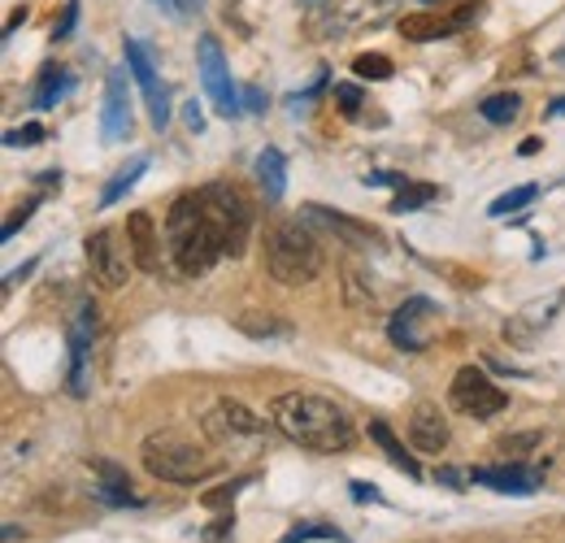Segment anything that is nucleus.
Masks as SVG:
<instances>
[{
  "label": "nucleus",
  "instance_id": "nucleus-43",
  "mask_svg": "<svg viewBox=\"0 0 565 543\" xmlns=\"http://www.w3.org/2000/svg\"><path fill=\"white\" fill-rule=\"evenodd\" d=\"M548 118H565V96H557V100H553V109H548Z\"/></svg>",
  "mask_w": 565,
  "mask_h": 543
},
{
  "label": "nucleus",
  "instance_id": "nucleus-32",
  "mask_svg": "<svg viewBox=\"0 0 565 543\" xmlns=\"http://www.w3.org/2000/svg\"><path fill=\"white\" fill-rule=\"evenodd\" d=\"M35 204H40V201H22L13 213H9V222H4V239H13V235H18V226H22V222L35 213Z\"/></svg>",
  "mask_w": 565,
  "mask_h": 543
},
{
  "label": "nucleus",
  "instance_id": "nucleus-20",
  "mask_svg": "<svg viewBox=\"0 0 565 543\" xmlns=\"http://www.w3.org/2000/svg\"><path fill=\"white\" fill-rule=\"evenodd\" d=\"M235 331L248 340H291V322H282L279 313H262V309L235 313Z\"/></svg>",
  "mask_w": 565,
  "mask_h": 543
},
{
  "label": "nucleus",
  "instance_id": "nucleus-37",
  "mask_svg": "<svg viewBox=\"0 0 565 543\" xmlns=\"http://www.w3.org/2000/svg\"><path fill=\"white\" fill-rule=\"evenodd\" d=\"M349 487H353L356 500H374V504H383V496H379V491H374L370 482H349Z\"/></svg>",
  "mask_w": 565,
  "mask_h": 543
},
{
  "label": "nucleus",
  "instance_id": "nucleus-40",
  "mask_svg": "<svg viewBox=\"0 0 565 543\" xmlns=\"http://www.w3.org/2000/svg\"><path fill=\"white\" fill-rule=\"evenodd\" d=\"M22 22H26V4H22V9H13V13H9V22H4V35H13V31H18V26H22Z\"/></svg>",
  "mask_w": 565,
  "mask_h": 543
},
{
  "label": "nucleus",
  "instance_id": "nucleus-29",
  "mask_svg": "<svg viewBox=\"0 0 565 543\" xmlns=\"http://www.w3.org/2000/svg\"><path fill=\"white\" fill-rule=\"evenodd\" d=\"M540 430H522V435H504V439H495V453H504V457H522L526 448H540Z\"/></svg>",
  "mask_w": 565,
  "mask_h": 543
},
{
  "label": "nucleus",
  "instance_id": "nucleus-12",
  "mask_svg": "<svg viewBox=\"0 0 565 543\" xmlns=\"http://www.w3.org/2000/svg\"><path fill=\"white\" fill-rule=\"evenodd\" d=\"M430 318H435V305H430L426 296H414V300H405V305L392 313L387 336H392V343H396L401 352H423L426 348L423 322H430Z\"/></svg>",
  "mask_w": 565,
  "mask_h": 543
},
{
  "label": "nucleus",
  "instance_id": "nucleus-36",
  "mask_svg": "<svg viewBox=\"0 0 565 543\" xmlns=\"http://www.w3.org/2000/svg\"><path fill=\"white\" fill-rule=\"evenodd\" d=\"M244 109H248V114H262V109H266L262 87H244Z\"/></svg>",
  "mask_w": 565,
  "mask_h": 543
},
{
  "label": "nucleus",
  "instance_id": "nucleus-22",
  "mask_svg": "<svg viewBox=\"0 0 565 543\" xmlns=\"http://www.w3.org/2000/svg\"><path fill=\"white\" fill-rule=\"evenodd\" d=\"M74 87V74L66 66H44L35 83V109H57V100Z\"/></svg>",
  "mask_w": 565,
  "mask_h": 543
},
{
  "label": "nucleus",
  "instance_id": "nucleus-16",
  "mask_svg": "<svg viewBox=\"0 0 565 543\" xmlns=\"http://www.w3.org/2000/svg\"><path fill=\"white\" fill-rule=\"evenodd\" d=\"M305 217H309L313 226L335 231V235H340L344 244H353V248H374V244H379V231H374V226L356 222L349 213H335V209H327V204H305Z\"/></svg>",
  "mask_w": 565,
  "mask_h": 543
},
{
  "label": "nucleus",
  "instance_id": "nucleus-15",
  "mask_svg": "<svg viewBox=\"0 0 565 543\" xmlns=\"http://www.w3.org/2000/svg\"><path fill=\"white\" fill-rule=\"evenodd\" d=\"M92 336H96V309L83 305L78 322L71 327V396H87V356H92Z\"/></svg>",
  "mask_w": 565,
  "mask_h": 543
},
{
  "label": "nucleus",
  "instance_id": "nucleus-21",
  "mask_svg": "<svg viewBox=\"0 0 565 543\" xmlns=\"http://www.w3.org/2000/svg\"><path fill=\"white\" fill-rule=\"evenodd\" d=\"M253 170H257V183H262L266 201H282V192H287V161H282L279 148H262Z\"/></svg>",
  "mask_w": 565,
  "mask_h": 543
},
{
  "label": "nucleus",
  "instance_id": "nucleus-8",
  "mask_svg": "<svg viewBox=\"0 0 565 543\" xmlns=\"http://www.w3.org/2000/svg\"><path fill=\"white\" fill-rule=\"evenodd\" d=\"M196 66H201V83H205V96L213 100V109H217L222 118H239L244 105H239V92H235V83H231L222 44H217L213 35H201V44H196Z\"/></svg>",
  "mask_w": 565,
  "mask_h": 543
},
{
  "label": "nucleus",
  "instance_id": "nucleus-45",
  "mask_svg": "<svg viewBox=\"0 0 565 543\" xmlns=\"http://www.w3.org/2000/svg\"><path fill=\"white\" fill-rule=\"evenodd\" d=\"M426 4H430V0H426Z\"/></svg>",
  "mask_w": 565,
  "mask_h": 543
},
{
  "label": "nucleus",
  "instance_id": "nucleus-30",
  "mask_svg": "<svg viewBox=\"0 0 565 543\" xmlns=\"http://www.w3.org/2000/svg\"><path fill=\"white\" fill-rule=\"evenodd\" d=\"M335 105H340V114H344V118H361L365 96H361V87H356V83H335Z\"/></svg>",
  "mask_w": 565,
  "mask_h": 543
},
{
  "label": "nucleus",
  "instance_id": "nucleus-34",
  "mask_svg": "<svg viewBox=\"0 0 565 543\" xmlns=\"http://www.w3.org/2000/svg\"><path fill=\"white\" fill-rule=\"evenodd\" d=\"M74 22H78V0H66V13H62V22L53 26V40H71Z\"/></svg>",
  "mask_w": 565,
  "mask_h": 543
},
{
  "label": "nucleus",
  "instance_id": "nucleus-7",
  "mask_svg": "<svg viewBox=\"0 0 565 543\" xmlns=\"http://www.w3.org/2000/svg\"><path fill=\"white\" fill-rule=\"evenodd\" d=\"M83 253H87V270H92L100 291H122L127 287L136 262H131V248H122L109 226L105 231H92L87 244H83Z\"/></svg>",
  "mask_w": 565,
  "mask_h": 543
},
{
  "label": "nucleus",
  "instance_id": "nucleus-1",
  "mask_svg": "<svg viewBox=\"0 0 565 543\" xmlns=\"http://www.w3.org/2000/svg\"><path fill=\"white\" fill-rule=\"evenodd\" d=\"M270 422L282 439L309 448V453H349L356 439V426L349 408H340L327 396L313 392H282L270 401Z\"/></svg>",
  "mask_w": 565,
  "mask_h": 543
},
{
  "label": "nucleus",
  "instance_id": "nucleus-11",
  "mask_svg": "<svg viewBox=\"0 0 565 543\" xmlns=\"http://www.w3.org/2000/svg\"><path fill=\"white\" fill-rule=\"evenodd\" d=\"M131 136V92H127V74L109 70L105 78V105H100V139L118 143Z\"/></svg>",
  "mask_w": 565,
  "mask_h": 543
},
{
  "label": "nucleus",
  "instance_id": "nucleus-14",
  "mask_svg": "<svg viewBox=\"0 0 565 543\" xmlns=\"http://www.w3.org/2000/svg\"><path fill=\"white\" fill-rule=\"evenodd\" d=\"M127 248H131V262L143 274L161 270V235H157V222H152L148 209H136L127 217Z\"/></svg>",
  "mask_w": 565,
  "mask_h": 543
},
{
  "label": "nucleus",
  "instance_id": "nucleus-27",
  "mask_svg": "<svg viewBox=\"0 0 565 543\" xmlns=\"http://www.w3.org/2000/svg\"><path fill=\"white\" fill-rule=\"evenodd\" d=\"M353 74L356 78H370V83H383V78H392V57H383V53H361L353 62Z\"/></svg>",
  "mask_w": 565,
  "mask_h": 543
},
{
  "label": "nucleus",
  "instance_id": "nucleus-38",
  "mask_svg": "<svg viewBox=\"0 0 565 543\" xmlns=\"http://www.w3.org/2000/svg\"><path fill=\"white\" fill-rule=\"evenodd\" d=\"M188 127H192V131H205V114H201V105H196V100L188 105Z\"/></svg>",
  "mask_w": 565,
  "mask_h": 543
},
{
  "label": "nucleus",
  "instance_id": "nucleus-17",
  "mask_svg": "<svg viewBox=\"0 0 565 543\" xmlns=\"http://www.w3.org/2000/svg\"><path fill=\"white\" fill-rule=\"evenodd\" d=\"M475 482L479 487H492V491H500V496H531L535 487H540V475L535 470H522V466H492V470H475Z\"/></svg>",
  "mask_w": 565,
  "mask_h": 543
},
{
  "label": "nucleus",
  "instance_id": "nucleus-9",
  "mask_svg": "<svg viewBox=\"0 0 565 543\" xmlns=\"http://www.w3.org/2000/svg\"><path fill=\"white\" fill-rule=\"evenodd\" d=\"M127 66H131V78L140 83V92H143L148 123H152L157 131H166V123H170V92H166V83L157 78V66H152V57H148V49H143L140 40H127Z\"/></svg>",
  "mask_w": 565,
  "mask_h": 543
},
{
  "label": "nucleus",
  "instance_id": "nucleus-23",
  "mask_svg": "<svg viewBox=\"0 0 565 543\" xmlns=\"http://www.w3.org/2000/svg\"><path fill=\"white\" fill-rule=\"evenodd\" d=\"M143 170H148V157H136L131 166H122V170H118V174H114V179L105 183V192H100V209H109V204L122 201V196H127V192H131V188L140 183Z\"/></svg>",
  "mask_w": 565,
  "mask_h": 543
},
{
  "label": "nucleus",
  "instance_id": "nucleus-13",
  "mask_svg": "<svg viewBox=\"0 0 565 543\" xmlns=\"http://www.w3.org/2000/svg\"><path fill=\"white\" fill-rule=\"evenodd\" d=\"M448 417L439 413V405H430V401H423V405H414V413H409V444H414V453H426V457H439L444 448H448Z\"/></svg>",
  "mask_w": 565,
  "mask_h": 543
},
{
  "label": "nucleus",
  "instance_id": "nucleus-42",
  "mask_svg": "<svg viewBox=\"0 0 565 543\" xmlns=\"http://www.w3.org/2000/svg\"><path fill=\"white\" fill-rule=\"evenodd\" d=\"M540 148H544V143H540V139H526V143H522V148H518V152H522V157H535V152H540Z\"/></svg>",
  "mask_w": 565,
  "mask_h": 543
},
{
  "label": "nucleus",
  "instance_id": "nucleus-33",
  "mask_svg": "<svg viewBox=\"0 0 565 543\" xmlns=\"http://www.w3.org/2000/svg\"><path fill=\"white\" fill-rule=\"evenodd\" d=\"M239 487H244V478H239V482H226L222 491H205V496H201V504H205V509H217V504H231Z\"/></svg>",
  "mask_w": 565,
  "mask_h": 543
},
{
  "label": "nucleus",
  "instance_id": "nucleus-6",
  "mask_svg": "<svg viewBox=\"0 0 565 543\" xmlns=\"http://www.w3.org/2000/svg\"><path fill=\"white\" fill-rule=\"evenodd\" d=\"M448 405L457 408V413H466V417H475V422H488V417L509 408V396L495 387L479 365H461L452 374V383H448Z\"/></svg>",
  "mask_w": 565,
  "mask_h": 543
},
{
  "label": "nucleus",
  "instance_id": "nucleus-24",
  "mask_svg": "<svg viewBox=\"0 0 565 543\" xmlns=\"http://www.w3.org/2000/svg\"><path fill=\"white\" fill-rule=\"evenodd\" d=\"M479 114H483L492 127H509V123H518V114H522V100H518L513 92H495V96H488V100L479 105Z\"/></svg>",
  "mask_w": 565,
  "mask_h": 543
},
{
  "label": "nucleus",
  "instance_id": "nucleus-25",
  "mask_svg": "<svg viewBox=\"0 0 565 543\" xmlns=\"http://www.w3.org/2000/svg\"><path fill=\"white\" fill-rule=\"evenodd\" d=\"M430 201H435V188H430V183H405L387 209H392V213H418V209Z\"/></svg>",
  "mask_w": 565,
  "mask_h": 543
},
{
  "label": "nucleus",
  "instance_id": "nucleus-31",
  "mask_svg": "<svg viewBox=\"0 0 565 543\" xmlns=\"http://www.w3.org/2000/svg\"><path fill=\"white\" fill-rule=\"evenodd\" d=\"M44 136H49V131H44L40 123H26V127H9V131H4V143H9V148H35Z\"/></svg>",
  "mask_w": 565,
  "mask_h": 543
},
{
  "label": "nucleus",
  "instance_id": "nucleus-19",
  "mask_svg": "<svg viewBox=\"0 0 565 543\" xmlns=\"http://www.w3.org/2000/svg\"><path fill=\"white\" fill-rule=\"evenodd\" d=\"M370 439L383 448V457H387V461H392V466H396L405 478H423L418 457H414V453H405V444L392 435V426H387V422H370Z\"/></svg>",
  "mask_w": 565,
  "mask_h": 543
},
{
  "label": "nucleus",
  "instance_id": "nucleus-39",
  "mask_svg": "<svg viewBox=\"0 0 565 543\" xmlns=\"http://www.w3.org/2000/svg\"><path fill=\"white\" fill-rule=\"evenodd\" d=\"M35 266H40V262H35V257H31V262H26V266H22V270H9V274H4V291H9V287H13V283H18V278H26V274L35 270Z\"/></svg>",
  "mask_w": 565,
  "mask_h": 543
},
{
  "label": "nucleus",
  "instance_id": "nucleus-10",
  "mask_svg": "<svg viewBox=\"0 0 565 543\" xmlns=\"http://www.w3.org/2000/svg\"><path fill=\"white\" fill-rule=\"evenodd\" d=\"M266 430V422L244 405V401H217V405L205 413V435H213L217 444H235V439H257Z\"/></svg>",
  "mask_w": 565,
  "mask_h": 543
},
{
  "label": "nucleus",
  "instance_id": "nucleus-41",
  "mask_svg": "<svg viewBox=\"0 0 565 543\" xmlns=\"http://www.w3.org/2000/svg\"><path fill=\"white\" fill-rule=\"evenodd\" d=\"M152 4H161V9H166V13H174V18L183 13V0H152Z\"/></svg>",
  "mask_w": 565,
  "mask_h": 543
},
{
  "label": "nucleus",
  "instance_id": "nucleus-46",
  "mask_svg": "<svg viewBox=\"0 0 565 543\" xmlns=\"http://www.w3.org/2000/svg\"><path fill=\"white\" fill-rule=\"evenodd\" d=\"M231 4H235V0H231Z\"/></svg>",
  "mask_w": 565,
  "mask_h": 543
},
{
  "label": "nucleus",
  "instance_id": "nucleus-35",
  "mask_svg": "<svg viewBox=\"0 0 565 543\" xmlns=\"http://www.w3.org/2000/svg\"><path fill=\"white\" fill-rule=\"evenodd\" d=\"M409 179L405 174H387V170H379V174H365V188H405Z\"/></svg>",
  "mask_w": 565,
  "mask_h": 543
},
{
  "label": "nucleus",
  "instance_id": "nucleus-3",
  "mask_svg": "<svg viewBox=\"0 0 565 543\" xmlns=\"http://www.w3.org/2000/svg\"><path fill=\"white\" fill-rule=\"evenodd\" d=\"M140 461L157 482H174V487L205 482L217 470V457H213L205 444H196L192 435H183V430H157V435H148L140 444Z\"/></svg>",
  "mask_w": 565,
  "mask_h": 543
},
{
  "label": "nucleus",
  "instance_id": "nucleus-5",
  "mask_svg": "<svg viewBox=\"0 0 565 543\" xmlns=\"http://www.w3.org/2000/svg\"><path fill=\"white\" fill-rule=\"evenodd\" d=\"M201 201H205L213 231L222 235L226 257H244L248 235H253V204H248V196L235 183H205L201 188Z\"/></svg>",
  "mask_w": 565,
  "mask_h": 543
},
{
  "label": "nucleus",
  "instance_id": "nucleus-44",
  "mask_svg": "<svg viewBox=\"0 0 565 543\" xmlns=\"http://www.w3.org/2000/svg\"><path fill=\"white\" fill-rule=\"evenodd\" d=\"M201 4H205V0H183V13H188V9H201Z\"/></svg>",
  "mask_w": 565,
  "mask_h": 543
},
{
  "label": "nucleus",
  "instance_id": "nucleus-4",
  "mask_svg": "<svg viewBox=\"0 0 565 543\" xmlns=\"http://www.w3.org/2000/svg\"><path fill=\"white\" fill-rule=\"evenodd\" d=\"M266 270L282 287H305L322 274V248L300 222H275L266 235Z\"/></svg>",
  "mask_w": 565,
  "mask_h": 543
},
{
  "label": "nucleus",
  "instance_id": "nucleus-26",
  "mask_svg": "<svg viewBox=\"0 0 565 543\" xmlns=\"http://www.w3.org/2000/svg\"><path fill=\"white\" fill-rule=\"evenodd\" d=\"M535 196H540V188H535V183H522V188H513V192L495 196V201L488 204V213H492V217H509V213H518L522 204H531Z\"/></svg>",
  "mask_w": 565,
  "mask_h": 543
},
{
  "label": "nucleus",
  "instance_id": "nucleus-2",
  "mask_svg": "<svg viewBox=\"0 0 565 543\" xmlns=\"http://www.w3.org/2000/svg\"><path fill=\"white\" fill-rule=\"evenodd\" d=\"M166 244H170V257H174V266H179L183 278H201V274H210L226 257L222 235L213 231L201 192L174 196L170 213H166Z\"/></svg>",
  "mask_w": 565,
  "mask_h": 543
},
{
  "label": "nucleus",
  "instance_id": "nucleus-18",
  "mask_svg": "<svg viewBox=\"0 0 565 543\" xmlns=\"http://www.w3.org/2000/svg\"><path fill=\"white\" fill-rule=\"evenodd\" d=\"M457 31H461V22H457V18H439V13H409V18H401V35L414 40V44L448 40V35H457Z\"/></svg>",
  "mask_w": 565,
  "mask_h": 543
},
{
  "label": "nucleus",
  "instance_id": "nucleus-28",
  "mask_svg": "<svg viewBox=\"0 0 565 543\" xmlns=\"http://www.w3.org/2000/svg\"><path fill=\"white\" fill-rule=\"evenodd\" d=\"M344 305L356 309V313H374V291L361 283V274H349V278H344Z\"/></svg>",
  "mask_w": 565,
  "mask_h": 543
}]
</instances>
